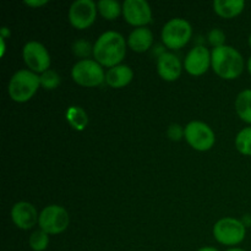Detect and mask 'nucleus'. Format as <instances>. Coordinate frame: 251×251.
I'll use <instances>...</instances> for the list:
<instances>
[{
    "mask_svg": "<svg viewBox=\"0 0 251 251\" xmlns=\"http://www.w3.org/2000/svg\"><path fill=\"white\" fill-rule=\"evenodd\" d=\"M126 54V42L124 37L115 31L100 34L93 46V56L102 66L114 68L120 65Z\"/></svg>",
    "mask_w": 251,
    "mask_h": 251,
    "instance_id": "nucleus-1",
    "label": "nucleus"
},
{
    "mask_svg": "<svg viewBox=\"0 0 251 251\" xmlns=\"http://www.w3.org/2000/svg\"><path fill=\"white\" fill-rule=\"evenodd\" d=\"M211 65L220 77L234 80L239 77L244 70V59L235 48L223 46L213 48L211 53Z\"/></svg>",
    "mask_w": 251,
    "mask_h": 251,
    "instance_id": "nucleus-2",
    "label": "nucleus"
},
{
    "mask_svg": "<svg viewBox=\"0 0 251 251\" xmlns=\"http://www.w3.org/2000/svg\"><path fill=\"white\" fill-rule=\"evenodd\" d=\"M39 76L31 70H19L10 78L7 92L10 98L17 103H25L31 100L38 90Z\"/></svg>",
    "mask_w": 251,
    "mask_h": 251,
    "instance_id": "nucleus-3",
    "label": "nucleus"
},
{
    "mask_svg": "<svg viewBox=\"0 0 251 251\" xmlns=\"http://www.w3.org/2000/svg\"><path fill=\"white\" fill-rule=\"evenodd\" d=\"M71 76L77 85L83 87H96L105 81L102 65L92 59H82L74 65Z\"/></svg>",
    "mask_w": 251,
    "mask_h": 251,
    "instance_id": "nucleus-4",
    "label": "nucleus"
},
{
    "mask_svg": "<svg viewBox=\"0 0 251 251\" xmlns=\"http://www.w3.org/2000/svg\"><path fill=\"white\" fill-rule=\"evenodd\" d=\"M193 28L186 20L176 17L167 22L162 29V41L168 48L180 49L190 41Z\"/></svg>",
    "mask_w": 251,
    "mask_h": 251,
    "instance_id": "nucleus-5",
    "label": "nucleus"
},
{
    "mask_svg": "<svg viewBox=\"0 0 251 251\" xmlns=\"http://www.w3.org/2000/svg\"><path fill=\"white\" fill-rule=\"evenodd\" d=\"M247 234L245 225L239 220L227 217L218 221L213 227V237L223 245H238L244 240Z\"/></svg>",
    "mask_w": 251,
    "mask_h": 251,
    "instance_id": "nucleus-6",
    "label": "nucleus"
},
{
    "mask_svg": "<svg viewBox=\"0 0 251 251\" xmlns=\"http://www.w3.org/2000/svg\"><path fill=\"white\" fill-rule=\"evenodd\" d=\"M39 227L47 234H59L63 233L70 223L68 211L58 205L47 206L39 213Z\"/></svg>",
    "mask_w": 251,
    "mask_h": 251,
    "instance_id": "nucleus-7",
    "label": "nucleus"
},
{
    "mask_svg": "<svg viewBox=\"0 0 251 251\" xmlns=\"http://www.w3.org/2000/svg\"><path fill=\"white\" fill-rule=\"evenodd\" d=\"M184 137L196 151H208L213 147L216 136L213 130L202 122H190L184 127Z\"/></svg>",
    "mask_w": 251,
    "mask_h": 251,
    "instance_id": "nucleus-8",
    "label": "nucleus"
},
{
    "mask_svg": "<svg viewBox=\"0 0 251 251\" xmlns=\"http://www.w3.org/2000/svg\"><path fill=\"white\" fill-rule=\"evenodd\" d=\"M22 56H24L26 65L33 73L43 74L44 71L49 70L50 55H49L46 47L39 42H27L24 47V50H22Z\"/></svg>",
    "mask_w": 251,
    "mask_h": 251,
    "instance_id": "nucleus-9",
    "label": "nucleus"
},
{
    "mask_svg": "<svg viewBox=\"0 0 251 251\" xmlns=\"http://www.w3.org/2000/svg\"><path fill=\"white\" fill-rule=\"evenodd\" d=\"M97 4L92 0H76L69 10V21L75 28L85 29L95 22Z\"/></svg>",
    "mask_w": 251,
    "mask_h": 251,
    "instance_id": "nucleus-10",
    "label": "nucleus"
},
{
    "mask_svg": "<svg viewBox=\"0 0 251 251\" xmlns=\"http://www.w3.org/2000/svg\"><path fill=\"white\" fill-rule=\"evenodd\" d=\"M123 15L127 24L144 27L152 20V10L145 0H125L123 2Z\"/></svg>",
    "mask_w": 251,
    "mask_h": 251,
    "instance_id": "nucleus-11",
    "label": "nucleus"
},
{
    "mask_svg": "<svg viewBox=\"0 0 251 251\" xmlns=\"http://www.w3.org/2000/svg\"><path fill=\"white\" fill-rule=\"evenodd\" d=\"M211 65V54L203 46H196L191 49L184 60V68L190 75L200 76L208 70Z\"/></svg>",
    "mask_w": 251,
    "mask_h": 251,
    "instance_id": "nucleus-12",
    "label": "nucleus"
},
{
    "mask_svg": "<svg viewBox=\"0 0 251 251\" xmlns=\"http://www.w3.org/2000/svg\"><path fill=\"white\" fill-rule=\"evenodd\" d=\"M11 218L15 226L20 229H29L39 220L36 207L26 201H20L12 206Z\"/></svg>",
    "mask_w": 251,
    "mask_h": 251,
    "instance_id": "nucleus-13",
    "label": "nucleus"
},
{
    "mask_svg": "<svg viewBox=\"0 0 251 251\" xmlns=\"http://www.w3.org/2000/svg\"><path fill=\"white\" fill-rule=\"evenodd\" d=\"M157 71L164 81L178 80L181 74V63L176 55L172 53H162L157 59Z\"/></svg>",
    "mask_w": 251,
    "mask_h": 251,
    "instance_id": "nucleus-14",
    "label": "nucleus"
},
{
    "mask_svg": "<svg viewBox=\"0 0 251 251\" xmlns=\"http://www.w3.org/2000/svg\"><path fill=\"white\" fill-rule=\"evenodd\" d=\"M134 78V73L127 65H117L108 69L105 73V82L113 88H123L129 85Z\"/></svg>",
    "mask_w": 251,
    "mask_h": 251,
    "instance_id": "nucleus-15",
    "label": "nucleus"
},
{
    "mask_svg": "<svg viewBox=\"0 0 251 251\" xmlns=\"http://www.w3.org/2000/svg\"><path fill=\"white\" fill-rule=\"evenodd\" d=\"M153 42V34L146 27H137L130 33L127 38V44L130 49L137 53H144L149 50Z\"/></svg>",
    "mask_w": 251,
    "mask_h": 251,
    "instance_id": "nucleus-16",
    "label": "nucleus"
},
{
    "mask_svg": "<svg viewBox=\"0 0 251 251\" xmlns=\"http://www.w3.org/2000/svg\"><path fill=\"white\" fill-rule=\"evenodd\" d=\"M245 7L244 0H216L213 1V10L217 15L225 19H233L242 14Z\"/></svg>",
    "mask_w": 251,
    "mask_h": 251,
    "instance_id": "nucleus-17",
    "label": "nucleus"
},
{
    "mask_svg": "<svg viewBox=\"0 0 251 251\" xmlns=\"http://www.w3.org/2000/svg\"><path fill=\"white\" fill-rule=\"evenodd\" d=\"M235 110L243 122L251 124V90H244L238 95Z\"/></svg>",
    "mask_w": 251,
    "mask_h": 251,
    "instance_id": "nucleus-18",
    "label": "nucleus"
},
{
    "mask_svg": "<svg viewBox=\"0 0 251 251\" xmlns=\"http://www.w3.org/2000/svg\"><path fill=\"white\" fill-rule=\"evenodd\" d=\"M97 7L102 17L109 21L115 20L123 12V6L115 0H100L98 1Z\"/></svg>",
    "mask_w": 251,
    "mask_h": 251,
    "instance_id": "nucleus-19",
    "label": "nucleus"
},
{
    "mask_svg": "<svg viewBox=\"0 0 251 251\" xmlns=\"http://www.w3.org/2000/svg\"><path fill=\"white\" fill-rule=\"evenodd\" d=\"M69 124L76 130H83L88 123V117L85 110L80 107H70L66 113Z\"/></svg>",
    "mask_w": 251,
    "mask_h": 251,
    "instance_id": "nucleus-20",
    "label": "nucleus"
},
{
    "mask_svg": "<svg viewBox=\"0 0 251 251\" xmlns=\"http://www.w3.org/2000/svg\"><path fill=\"white\" fill-rule=\"evenodd\" d=\"M235 147L244 156H251V126L239 131L235 137Z\"/></svg>",
    "mask_w": 251,
    "mask_h": 251,
    "instance_id": "nucleus-21",
    "label": "nucleus"
},
{
    "mask_svg": "<svg viewBox=\"0 0 251 251\" xmlns=\"http://www.w3.org/2000/svg\"><path fill=\"white\" fill-rule=\"evenodd\" d=\"M49 244V234L44 230L38 229L33 232L29 237V247L34 251H43L47 249Z\"/></svg>",
    "mask_w": 251,
    "mask_h": 251,
    "instance_id": "nucleus-22",
    "label": "nucleus"
},
{
    "mask_svg": "<svg viewBox=\"0 0 251 251\" xmlns=\"http://www.w3.org/2000/svg\"><path fill=\"white\" fill-rule=\"evenodd\" d=\"M39 81H41L42 87L46 90H55L59 85H60V76L58 73L54 70H47L39 76Z\"/></svg>",
    "mask_w": 251,
    "mask_h": 251,
    "instance_id": "nucleus-23",
    "label": "nucleus"
},
{
    "mask_svg": "<svg viewBox=\"0 0 251 251\" xmlns=\"http://www.w3.org/2000/svg\"><path fill=\"white\" fill-rule=\"evenodd\" d=\"M73 50L75 53L76 56H80V58L87 59L90 56L91 51L93 53V48H91V44L88 43L85 39H78L74 43Z\"/></svg>",
    "mask_w": 251,
    "mask_h": 251,
    "instance_id": "nucleus-24",
    "label": "nucleus"
},
{
    "mask_svg": "<svg viewBox=\"0 0 251 251\" xmlns=\"http://www.w3.org/2000/svg\"><path fill=\"white\" fill-rule=\"evenodd\" d=\"M208 42H210L211 46L213 48H220V47L226 46V34L222 29L220 28H213L211 29L210 33H208Z\"/></svg>",
    "mask_w": 251,
    "mask_h": 251,
    "instance_id": "nucleus-25",
    "label": "nucleus"
},
{
    "mask_svg": "<svg viewBox=\"0 0 251 251\" xmlns=\"http://www.w3.org/2000/svg\"><path fill=\"white\" fill-rule=\"evenodd\" d=\"M167 135L173 141H179L184 137V129L179 124H172L167 130Z\"/></svg>",
    "mask_w": 251,
    "mask_h": 251,
    "instance_id": "nucleus-26",
    "label": "nucleus"
},
{
    "mask_svg": "<svg viewBox=\"0 0 251 251\" xmlns=\"http://www.w3.org/2000/svg\"><path fill=\"white\" fill-rule=\"evenodd\" d=\"M25 4L28 5V6H42V5H46L47 1L46 0H42V1H25Z\"/></svg>",
    "mask_w": 251,
    "mask_h": 251,
    "instance_id": "nucleus-27",
    "label": "nucleus"
},
{
    "mask_svg": "<svg viewBox=\"0 0 251 251\" xmlns=\"http://www.w3.org/2000/svg\"><path fill=\"white\" fill-rule=\"evenodd\" d=\"M198 251H218L216 248H211V247H206V248H201Z\"/></svg>",
    "mask_w": 251,
    "mask_h": 251,
    "instance_id": "nucleus-28",
    "label": "nucleus"
},
{
    "mask_svg": "<svg viewBox=\"0 0 251 251\" xmlns=\"http://www.w3.org/2000/svg\"><path fill=\"white\" fill-rule=\"evenodd\" d=\"M248 71H249V74L251 75V56L249 58V60H248Z\"/></svg>",
    "mask_w": 251,
    "mask_h": 251,
    "instance_id": "nucleus-29",
    "label": "nucleus"
},
{
    "mask_svg": "<svg viewBox=\"0 0 251 251\" xmlns=\"http://www.w3.org/2000/svg\"><path fill=\"white\" fill-rule=\"evenodd\" d=\"M227 251H245V250L239 249V248H232V249H228Z\"/></svg>",
    "mask_w": 251,
    "mask_h": 251,
    "instance_id": "nucleus-30",
    "label": "nucleus"
},
{
    "mask_svg": "<svg viewBox=\"0 0 251 251\" xmlns=\"http://www.w3.org/2000/svg\"><path fill=\"white\" fill-rule=\"evenodd\" d=\"M249 44H250V47H251V34H250V37H249Z\"/></svg>",
    "mask_w": 251,
    "mask_h": 251,
    "instance_id": "nucleus-31",
    "label": "nucleus"
}]
</instances>
